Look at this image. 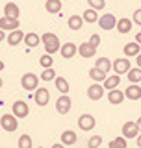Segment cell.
Instances as JSON below:
<instances>
[{
    "label": "cell",
    "instance_id": "obj_1",
    "mask_svg": "<svg viewBox=\"0 0 141 148\" xmlns=\"http://www.w3.org/2000/svg\"><path fill=\"white\" fill-rule=\"evenodd\" d=\"M41 43H43L46 54H56V52H59V46H62V45H59L58 35L52 34V32H46V34L41 35Z\"/></svg>",
    "mask_w": 141,
    "mask_h": 148
},
{
    "label": "cell",
    "instance_id": "obj_2",
    "mask_svg": "<svg viewBox=\"0 0 141 148\" xmlns=\"http://www.w3.org/2000/svg\"><path fill=\"white\" fill-rule=\"evenodd\" d=\"M0 126H2V130H6V132H17V128H19V119H17L13 113L2 115V119H0Z\"/></svg>",
    "mask_w": 141,
    "mask_h": 148
},
{
    "label": "cell",
    "instance_id": "obj_3",
    "mask_svg": "<svg viewBox=\"0 0 141 148\" xmlns=\"http://www.w3.org/2000/svg\"><path fill=\"white\" fill-rule=\"evenodd\" d=\"M21 85H22V89H26V91L37 89V87H39V76H35L34 72H26V74H22Z\"/></svg>",
    "mask_w": 141,
    "mask_h": 148
},
{
    "label": "cell",
    "instance_id": "obj_4",
    "mask_svg": "<svg viewBox=\"0 0 141 148\" xmlns=\"http://www.w3.org/2000/svg\"><path fill=\"white\" fill-rule=\"evenodd\" d=\"M95 126H97V120H95V117H93V115H89V113L80 115V119H78V128L82 130V132H91Z\"/></svg>",
    "mask_w": 141,
    "mask_h": 148
},
{
    "label": "cell",
    "instance_id": "obj_5",
    "mask_svg": "<svg viewBox=\"0 0 141 148\" xmlns=\"http://www.w3.org/2000/svg\"><path fill=\"white\" fill-rule=\"evenodd\" d=\"M98 26H100V30H113L115 24H117V18L115 15H111V13H106V15H98Z\"/></svg>",
    "mask_w": 141,
    "mask_h": 148
},
{
    "label": "cell",
    "instance_id": "obj_6",
    "mask_svg": "<svg viewBox=\"0 0 141 148\" xmlns=\"http://www.w3.org/2000/svg\"><path fill=\"white\" fill-rule=\"evenodd\" d=\"M70 106H73V102L67 95H62L58 100H56V111H58L59 115H67L70 111Z\"/></svg>",
    "mask_w": 141,
    "mask_h": 148
},
{
    "label": "cell",
    "instance_id": "obj_7",
    "mask_svg": "<svg viewBox=\"0 0 141 148\" xmlns=\"http://www.w3.org/2000/svg\"><path fill=\"white\" fill-rule=\"evenodd\" d=\"M121 133H123V137H126V139H135L138 133H139V128H138V124H135L134 120H128V122L123 124Z\"/></svg>",
    "mask_w": 141,
    "mask_h": 148
},
{
    "label": "cell",
    "instance_id": "obj_8",
    "mask_svg": "<svg viewBox=\"0 0 141 148\" xmlns=\"http://www.w3.org/2000/svg\"><path fill=\"white\" fill-rule=\"evenodd\" d=\"M34 100H35V104L37 106H46L48 104V100H50V92H48V89L46 87H37L35 89V95H34Z\"/></svg>",
    "mask_w": 141,
    "mask_h": 148
},
{
    "label": "cell",
    "instance_id": "obj_9",
    "mask_svg": "<svg viewBox=\"0 0 141 148\" xmlns=\"http://www.w3.org/2000/svg\"><path fill=\"white\" fill-rule=\"evenodd\" d=\"M11 111L17 119H24V117H28V113H30V108H28V104L24 100H17L15 104H13Z\"/></svg>",
    "mask_w": 141,
    "mask_h": 148
},
{
    "label": "cell",
    "instance_id": "obj_10",
    "mask_svg": "<svg viewBox=\"0 0 141 148\" xmlns=\"http://www.w3.org/2000/svg\"><path fill=\"white\" fill-rule=\"evenodd\" d=\"M124 91H121V89H117V87H113V89H110L108 91V102L110 104H113V106H121L124 102Z\"/></svg>",
    "mask_w": 141,
    "mask_h": 148
},
{
    "label": "cell",
    "instance_id": "obj_11",
    "mask_svg": "<svg viewBox=\"0 0 141 148\" xmlns=\"http://www.w3.org/2000/svg\"><path fill=\"white\" fill-rule=\"evenodd\" d=\"M111 69H113L115 74H126L130 71V59H126V58L115 59V61L111 63Z\"/></svg>",
    "mask_w": 141,
    "mask_h": 148
},
{
    "label": "cell",
    "instance_id": "obj_12",
    "mask_svg": "<svg viewBox=\"0 0 141 148\" xmlns=\"http://www.w3.org/2000/svg\"><path fill=\"white\" fill-rule=\"evenodd\" d=\"M87 96H89V100H100L104 96V85H100V82H95L93 85H89Z\"/></svg>",
    "mask_w": 141,
    "mask_h": 148
},
{
    "label": "cell",
    "instance_id": "obj_13",
    "mask_svg": "<svg viewBox=\"0 0 141 148\" xmlns=\"http://www.w3.org/2000/svg\"><path fill=\"white\" fill-rule=\"evenodd\" d=\"M8 39V45H11V46H17V45H21L22 41H24V32L22 30H11L9 32V35L6 37Z\"/></svg>",
    "mask_w": 141,
    "mask_h": 148
},
{
    "label": "cell",
    "instance_id": "obj_14",
    "mask_svg": "<svg viewBox=\"0 0 141 148\" xmlns=\"http://www.w3.org/2000/svg\"><path fill=\"white\" fill-rule=\"evenodd\" d=\"M19 26H21L19 18H11V17H6V15L0 18V28H2L4 32H6V30H9V32H11V30H17Z\"/></svg>",
    "mask_w": 141,
    "mask_h": 148
},
{
    "label": "cell",
    "instance_id": "obj_15",
    "mask_svg": "<svg viewBox=\"0 0 141 148\" xmlns=\"http://www.w3.org/2000/svg\"><path fill=\"white\" fill-rule=\"evenodd\" d=\"M59 52H62V58L70 59V58H74V56H76V52H78V46L74 45V43H65V45L59 46Z\"/></svg>",
    "mask_w": 141,
    "mask_h": 148
},
{
    "label": "cell",
    "instance_id": "obj_16",
    "mask_svg": "<svg viewBox=\"0 0 141 148\" xmlns=\"http://www.w3.org/2000/svg\"><path fill=\"white\" fill-rule=\"evenodd\" d=\"M124 96L128 100H139L141 98V87L138 83H130V85L124 89Z\"/></svg>",
    "mask_w": 141,
    "mask_h": 148
},
{
    "label": "cell",
    "instance_id": "obj_17",
    "mask_svg": "<svg viewBox=\"0 0 141 148\" xmlns=\"http://www.w3.org/2000/svg\"><path fill=\"white\" fill-rule=\"evenodd\" d=\"M78 54L82 56V58H86V59H91L93 56L97 54V48L93 45H89V43H82V45H78Z\"/></svg>",
    "mask_w": 141,
    "mask_h": 148
},
{
    "label": "cell",
    "instance_id": "obj_18",
    "mask_svg": "<svg viewBox=\"0 0 141 148\" xmlns=\"http://www.w3.org/2000/svg\"><path fill=\"white\" fill-rule=\"evenodd\" d=\"M123 52H124L126 58H135V56L141 52V45L138 43V41H134V43H126L124 48H123Z\"/></svg>",
    "mask_w": 141,
    "mask_h": 148
},
{
    "label": "cell",
    "instance_id": "obj_19",
    "mask_svg": "<svg viewBox=\"0 0 141 148\" xmlns=\"http://www.w3.org/2000/svg\"><path fill=\"white\" fill-rule=\"evenodd\" d=\"M67 26H69V30H73V32L82 30V26H84V17H82V15H70L69 21H67Z\"/></svg>",
    "mask_w": 141,
    "mask_h": 148
},
{
    "label": "cell",
    "instance_id": "obj_20",
    "mask_svg": "<svg viewBox=\"0 0 141 148\" xmlns=\"http://www.w3.org/2000/svg\"><path fill=\"white\" fill-rule=\"evenodd\" d=\"M28 48H34V46L41 45V35L39 34H34V32H30V34H24V41H22Z\"/></svg>",
    "mask_w": 141,
    "mask_h": 148
},
{
    "label": "cell",
    "instance_id": "obj_21",
    "mask_svg": "<svg viewBox=\"0 0 141 148\" xmlns=\"http://www.w3.org/2000/svg\"><path fill=\"white\" fill-rule=\"evenodd\" d=\"M76 141H78V135L73 132V130H65V132L62 133V145H76Z\"/></svg>",
    "mask_w": 141,
    "mask_h": 148
},
{
    "label": "cell",
    "instance_id": "obj_22",
    "mask_svg": "<svg viewBox=\"0 0 141 148\" xmlns=\"http://www.w3.org/2000/svg\"><path fill=\"white\" fill-rule=\"evenodd\" d=\"M132 24L134 22L130 21V18H119V21H117V24H115V28H117V32H119V34H128L130 30H132Z\"/></svg>",
    "mask_w": 141,
    "mask_h": 148
},
{
    "label": "cell",
    "instance_id": "obj_23",
    "mask_svg": "<svg viewBox=\"0 0 141 148\" xmlns=\"http://www.w3.org/2000/svg\"><path fill=\"white\" fill-rule=\"evenodd\" d=\"M4 15L6 17H11V18H19V15H21V9H19V6L15 2H8L6 8H4Z\"/></svg>",
    "mask_w": 141,
    "mask_h": 148
},
{
    "label": "cell",
    "instance_id": "obj_24",
    "mask_svg": "<svg viewBox=\"0 0 141 148\" xmlns=\"http://www.w3.org/2000/svg\"><path fill=\"white\" fill-rule=\"evenodd\" d=\"M54 85H56V89L59 91V95H67L69 92V82L65 80V78H62V76L54 78Z\"/></svg>",
    "mask_w": 141,
    "mask_h": 148
},
{
    "label": "cell",
    "instance_id": "obj_25",
    "mask_svg": "<svg viewBox=\"0 0 141 148\" xmlns=\"http://www.w3.org/2000/svg\"><path fill=\"white\" fill-rule=\"evenodd\" d=\"M45 8H46V11H48V13L58 15V13L62 11V0H46Z\"/></svg>",
    "mask_w": 141,
    "mask_h": 148
},
{
    "label": "cell",
    "instance_id": "obj_26",
    "mask_svg": "<svg viewBox=\"0 0 141 148\" xmlns=\"http://www.w3.org/2000/svg\"><path fill=\"white\" fill-rule=\"evenodd\" d=\"M82 17H84V22H89V24H93V22L98 21V13H97V9H93V8H87L86 11L82 13Z\"/></svg>",
    "mask_w": 141,
    "mask_h": 148
},
{
    "label": "cell",
    "instance_id": "obj_27",
    "mask_svg": "<svg viewBox=\"0 0 141 148\" xmlns=\"http://www.w3.org/2000/svg\"><path fill=\"white\" fill-rule=\"evenodd\" d=\"M121 83V74H113V76H106L104 80V89H113V87H117Z\"/></svg>",
    "mask_w": 141,
    "mask_h": 148
},
{
    "label": "cell",
    "instance_id": "obj_28",
    "mask_svg": "<svg viewBox=\"0 0 141 148\" xmlns=\"http://www.w3.org/2000/svg\"><path fill=\"white\" fill-rule=\"evenodd\" d=\"M126 76H128L130 83H139L141 82V69L139 67H135V69L130 67V71L126 72Z\"/></svg>",
    "mask_w": 141,
    "mask_h": 148
},
{
    "label": "cell",
    "instance_id": "obj_29",
    "mask_svg": "<svg viewBox=\"0 0 141 148\" xmlns=\"http://www.w3.org/2000/svg\"><path fill=\"white\" fill-rule=\"evenodd\" d=\"M89 76H91V80H95V82H104L108 74L104 71H100L98 67H93L91 71H89Z\"/></svg>",
    "mask_w": 141,
    "mask_h": 148
},
{
    "label": "cell",
    "instance_id": "obj_30",
    "mask_svg": "<svg viewBox=\"0 0 141 148\" xmlns=\"http://www.w3.org/2000/svg\"><path fill=\"white\" fill-rule=\"evenodd\" d=\"M95 67H98L100 71H104V72L108 74V72L111 71V61H110L108 58H98L97 63H95Z\"/></svg>",
    "mask_w": 141,
    "mask_h": 148
},
{
    "label": "cell",
    "instance_id": "obj_31",
    "mask_svg": "<svg viewBox=\"0 0 141 148\" xmlns=\"http://www.w3.org/2000/svg\"><path fill=\"white\" fill-rule=\"evenodd\" d=\"M54 78H56V72H54L52 67L43 69V72H41V80L43 82H54Z\"/></svg>",
    "mask_w": 141,
    "mask_h": 148
},
{
    "label": "cell",
    "instance_id": "obj_32",
    "mask_svg": "<svg viewBox=\"0 0 141 148\" xmlns=\"http://www.w3.org/2000/svg\"><path fill=\"white\" fill-rule=\"evenodd\" d=\"M39 63H41V67L46 69V67H52V63H54V59H52V54H43L41 56V59H39Z\"/></svg>",
    "mask_w": 141,
    "mask_h": 148
},
{
    "label": "cell",
    "instance_id": "obj_33",
    "mask_svg": "<svg viewBox=\"0 0 141 148\" xmlns=\"http://www.w3.org/2000/svg\"><path fill=\"white\" fill-rule=\"evenodd\" d=\"M19 148H32V137L30 135H21L19 137Z\"/></svg>",
    "mask_w": 141,
    "mask_h": 148
},
{
    "label": "cell",
    "instance_id": "obj_34",
    "mask_svg": "<svg viewBox=\"0 0 141 148\" xmlns=\"http://www.w3.org/2000/svg\"><path fill=\"white\" fill-rule=\"evenodd\" d=\"M100 145H102V137H100V135H93V137L87 141V146H89V148H98Z\"/></svg>",
    "mask_w": 141,
    "mask_h": 148
},
{
    "label": "cell",
    "instance_id": "obj_35",
    "mask_svg": "<svg viewBox=\"0 0 141 148\" xmlns=\"http://www.w3.org/2000/svg\"><path fill=\"white\" fill-rule=\"evenodd\" d=\"M87 4H89V8H93V9H102L106 6V0H87Z\"/></svg>",
    "mask_w": 141,
    "mask_h": 148
},
{
    "label": "cell",
    "instance_id": "obj_36",
    "mask_svg": "<svg viewBox=\"0 0 141 148\" xmlns=\"http://www.w3.org/2000/svg\"><path fill=\"white\" fill-rule=\"evenodd\" d=\"M110 146H121V148H126V137H117L110 143Z\"/></svg>",
    "mask_w": 141,
    "mask_h": 148
},
{
    "label": "cell",
    "instance_id": "obj_37",
    "mask_svg": "<svg viewBox=\"0 0 141 148\" xmlns=\"http://www.w3.org/2000/svg\"><path fill=\"white\" fill-rule=\"evenodd\" d=\"M87 43H89V45H93V46L97 48V46L100 45V35H98V34H93L91 37H89V41H87Z\"/></svg>",
    "mask_w": 141,
    "mask_h": 148
},
{
    "label": "cell",
    "instance_id": "obj_38",
    "mask_svg": "<svg viewBox=\"0 0 141 148\" xmlns=\"http://www.w3.org/2000/svg\"><path fill=\"white\" fill-rule=\"evenodd\" d=\"M132 22H135L138 26H141V8L134 11V17H132Z\"/></svg>",
    "mask_w": 141,
    "mask_h": 148
},
{
    "label": "cell",
    "instance_id": "obj_39",
    "mask_svg": "<svg viewBox=\"0 0 141 148\" xmlns=\"http://www.w3.org/2000/svg\"><path fill=\"white\" fill-rule=\"evenodd\" d=\"M135 145H138V146L141 148V132L138 133V137H135Z\"/></svg>",
    "mask_w": 141,
    "mask_h": 148
},
{
    "label": "cell",
    "instance_id": "obj_40",
    "mask_svg": "<svg viewBox=\"0 0 141 148\" xmlns=\"http://www.w3.org/2000/svg\"><path fill=\"white\" fill-rule=\"evenodd\" d=\"M4 39H6V32H4V30H2V28H0V43H2V41H4Z\"/></svg>",
    "mask_w": 141,
    "mask_h": 148
},
{
    "label": "cell",
    "instance_id": "obj_41",
    "mask_svg": "<svg viewBox=\"0 0 141 148\" xmlns=\"http://www.w3.org/2000/svg\"><path fill=\"white\" fill-rule=\"evenodd\" d=\"M135 61H138V67L141 69V52H139L138 56H135Z\"/></svg>",
    "mask_w": 141,
    "mask_h": 148
},
{
    "label": "cell",
    "instance_id": "obj_42",
    "mask_svg": "<svg viewBox=\"0 0 141 148\" xmlns=\"http://www.w3.org/2000/svg\"><path fill=\"white\" fill-rule=\"evenodd\" d=\"M135 41L141 45V32H138V34H135Z\"/></svg>",
    "mask_w": 141,
    "mask_h": 148
},
{
    "label": "cell",
    "instance_id": "obj_43",
    "mask_svg": "<svg viewBox=\"0 0 141 148\" xmlns=\"http://www.w3.org/2000/svg\"><path fill=\"white\" fill-rule=\"evenodd\" d=\"M135 124H138V128H139V132H141V117H139L138 120H135Z\"/></svg>",
    "mask_w": 141,
    "mask_h": 148
},
{
    "label": "cell",
    "instance_id": "obj_44",
    "mask_svg": "<svg viewBox=\"0 0 141 148\" xmlns=\"http://www.w3.org/2000/svg\"><path fill=\"white\" fill-rule=\"evenodd\" d=\"M2 87H4V82H2V78H0V89H2Z\"/></svg>",
    "mask_w": 141,
    "mask_h": 148
},
{
    "label": "cell",
    "instance_id": "obj_45",
    "mask_svg": "<svg viewBox=\"0 0 141 148\" xmlns=\"http://www.w3.org/2000/svg\"><path fill=\"white\" fill-rule=\"evenodd\" d=\"M0 71H4V63L2 61H0Z\"/></svg>",
    "mask_w": 141,
    "mask_h": 148
},
{
    "label": "cell",
    "instance_id": "obj_46",
    "mask_svg": "<svg viewBox=\"0 0 141 148\" xmlns=\"http://www.w3.org/2000/svg\"><path fill=\"white\" fill-rule=\"evenodd\" d=\"M62 2H63V0H62Z\"/></svg>",
    "mask_w": 141,
    "mask_h": 148
},
{
    "label": "cell",
    "instance_id": "obj_47",
    "mask_svg": "<svg viewBox=\"0 0 141 148\" xmlns=\"http://www.w3.org/2000/svg\"><path fill=\"white\" fill-rule=\"evenodd\" d=\"M106 2H108V0H106Z\"/></svg>",
    "mask_w": 141,
    "mask_h": 148
}]
</instances>
